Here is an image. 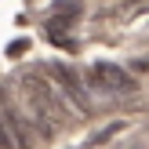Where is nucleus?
<instances>
[{
    "label": "nucleus",
    "mask_w": 149,
    "mask_h": 149,
    "mask_svg": "<svg viewBox=\"0 0 149 149\" xmlns=\"http://www.w3.org/2000/svg\"><path fill=\"white\" fill-rule=\"evenodd\" d=\"M84 80H87V91H102V95H131V91H138L135 77H127L120 65H109V62H98Z\"/></svg>",
    "instance_id": "nucleus-1"
},
{
    "label": "nucleus",
    "mask_w": 149,
    "mask_h": 149,
    "mask_svg": "<svg viewBox=\"0 0 149 149\" xmlns=\"http://www.w3.org/2000/svg\"><path fill=\"white\" fill-rule=\"evenodd\" d=\"M0 120H4L7 135H11V142L18 146V149H33L36 146V131H33V124H29V116L22 113L4 91H0Z\"/></svg>",
    "instance_id": "nucleus-2"
},
{
    "label": "nucleus",
    "mask_w": 149,
    "mask_h": 149,
    "mask_svg": "<svg viewBox=\"0 0 149 149\" xmlns=\"http://www.w3.org/2000/svg\"><path fill=\"white\" fill-rule=\"evenodd\" d=\"M51 73H55V84L62 87V95L69 98V106L80 109V116H91V91H87V80L77 77V73L69 69V65H51Z\"/></svg>",
    "instance_id": "nucleus-3"
},
{
    "label": "nucleus",
    "mask_w": 149,
    "mask_h": 149,
    "mask_svg": "<svg viewBox=\"0 0 149 149\" xmlns=\"http://www.w3.org/2000/svg\"><path fill=\"white\" fill-rule=\"evenodd\" d=\"M0 149H15L11 135H7V127H4V120H0Z\"/></svg>",
    "instance_id": "nucleus-4"
}]
</instances>
